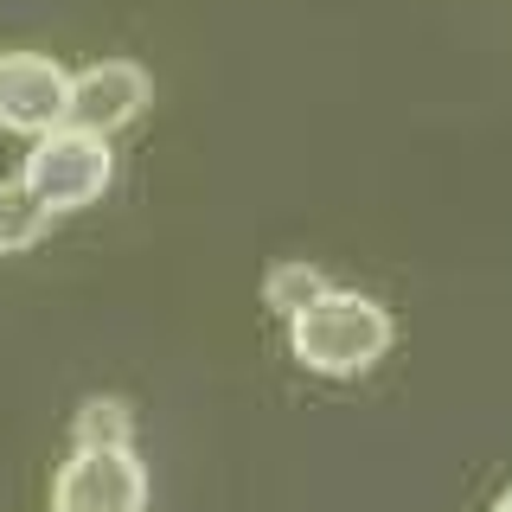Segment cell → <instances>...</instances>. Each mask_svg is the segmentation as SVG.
Instances as JSON below:
<instances>
[{"label": "cell", "instance_id": "6da1fadb", "mask_svg": "<svg viewBox=\"0 0 512 512\" xmlns=\"http://www.w3.org/2000/svg\"><path fill=\"white\" fill-rule=\"evenodd\" d=\"M288 346H295V359L308 372L346 378V372H365V365L384 359L391 314L372 295H359V288H320L301 314H288Z\"/></svg>", "mask_w": 512, "mask_h": 512}, {"label": "cell", "instance_id": "7a4b0ae2", "mask_svg": "<svg viewBox=\"0 0 512 512\" xmlns=\"http://www.w3.org/2000/svg\"><path fill=\"white\" fill-rule=\"evenodd\" d=\"M109 173H116V154H109V135H90V128H45V135H32V154L20 167V180L39 192L52 212H77V205L103 199Z\"/></svg>", "mask_w": 512, "mask_h": 512}, {"label": "cell", "instance_id": "3957f363", "mask_svg": "<svg viewBox=\"0 0 512 512\" xmlns=\"http://www.w3.org/2000/svg\"><path fill=\"white\" fill-rule=\"evenodd\" d=\"M148 506V468L128 448H71L52 480V512H141Z\"/></svg>", "mask_w": 512, "mask_h": 512}, {"label": "cell", "instance_id": "277c9868", "mask_svg": "<svg viewBox=\"0 0 512 512\" xmlns=\"http://www.w3.org/2000/svg\"><path fill=\"white\" fill-rule=\"evenodd\" d=\"M148 71L135 58H96L84 71H71V96H64V122L90 128V135H116L122 122H135L148 109Z\"/></svg>", "mask_w": 512, "mask_h": 512}, {"label": "cell", "instance_id": "5b68a950", "mask_svg": "<svg viewBox=\"0 0 512 512\" xmlns=\"http://www.w3.org/2000/svg\"><path fill=\"white\" fill-rule=\"evenodd\" d=\"M64 96H71V71L52 52H0V128L45 135L64 122Z\"/></svg>", "mask_w": 512, "mask_h": 512}, {"label": "cell", "instance_id": "8992f818", "mask_svg": "<svg viewBox=\"0 0 512 512\" xmlns=\"http://www.w3.org/2000/svg\"><path fill=\"white\" fill-rule=\"evenodd\" d=\"M52 218H58V212H52V205H45L26 180H0V256L39 244V237L52 231Z\"/></svg>", "mask_w": 512, "mask_h": 512}, {"label": "cell", "instance_id": "52a82bcc", "mask_svg": "<svg viewBox=\"0 0 512 512\" xmlns=\"http://www.w3.org/2000/svg\"><path fill=\"white\" fill-rule=\"evenodd\" d=\"M71 436H77V448H128L135 442V410L122 397H84Z\"/></svg>", "mask_w": 512, "mask_h": 512}, {"label": "cell", "instance_id": "ba28073f", "mask_svg": "<svg viewBox=\"0 0 512 512\" xmlns=\"http://www.w3.org/2000/svg\"><path fill=\"white\" fill-rule=\"evenodd\" d=\"M320 288H327V276H320L314 263H301V256H288V263H276L263 276V301H269V308H282V314H301Z\"/></svg>", "mask_w": 512, "mask_h": 512}, {"label": "cell", "instance_id": "9c48e42d", "mask_svg": "<svg viewBox=\"0 0 512 512\" xmlns=\"http://www.w3.org/2000/svg\"><path fill=\"white\" fill-rule=\"evenodd\" d=\"M493 512H512V487H506V493H500V506H493Z\"/></svg>", "mask_w": 512, "mask_h": 512}]
</instances>
